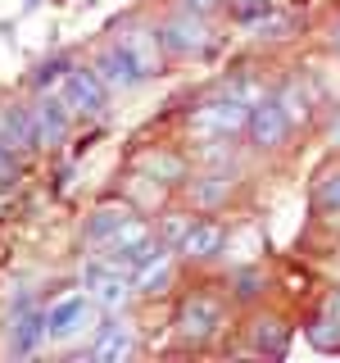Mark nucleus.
I'll return each mask as SVG.
<instances>
[{
  "label": "nucleus",
  "instance_id": "21",
  "mask_svg": "<svg viewBox=\"0 0 340 363\" xmlns=\"http://www.w3.org/2000/svg\"><path fill=\"white\" fill-rule=\"evenodd\" d=\"M317 200H322V209H340V173H327L317 182Z\"/></svg>",
  "mask_w": 340,
  "mask_h": 363
},
{
  "label": "nucleus",
  "instance_id": "20",
  "mask_svg": "<svg viewBox=\"0 0 340 363\" xmlns=\"http://www.w3.org/2000/svg\"><path fill=\"white\" fill-rule=\"evenodd\" d=\"M227 191H232V182H227V173H213V177H204V182H196V200L200 204H218Z\"/></svg>",
  "mask_w": 340,
  "mask_h": 363
},
{
  "label": "nucleus",
  "instance_id": "10",
  "mask_svg": "<svg viewBox=\"0 0 340 363\" xmlns=\"http://www.w3.org/2000/svg\"><path fill=\"white\" fill-rule=\"evenodd\" d=\"M132 345H136V340H132V327L118 323V318H109V323L96 332V340H91L86 354L96 359V363H123V359L132 354Z\"/></svg>",
  "mask_w": 340,
  "mask_h": 363
},
{
  "label": "nucleus",
  "instance_id": "2",
  "mask_svg": "<svg viewBox=\"0 0 340 363\" xmlns=\"http://www.w3.org/2000/svg\"><path fill=\"white\" fill-rule=\"evenodd\" d=\"M159 41H164L168 55H181V60H196V55L213 50L209 23H204V14H191V9H181V14L168 18L164 28H159Z\"/></svg>",
  "mask_w": 340,
  "mask_h": 363
},
{
  "label": "nucleus",
  "instance_id": "22",
  "mask_svg": "<svg viewBox=\"0 0 340 363\" xmlns=\"http://www.w3.org/2000/svg\"><path fill=\"white\" fill-rule=\"evenodd\" d=\"M150 173H164V177H181V159H154V155H145L141 159Z\"/></svg>",
  "mask_w": 340,
  "mask_h": 363
},
{
  "label": "nucleus",
  "instance_id": "4",
  "mask_svg": "<svg viewBox=\"0 0 340 363\" xmlns=\"http://www.w3.org/2000/svg\"><path fill=\"white\" fill-rule=\"evenodd\" d=\"M100 73V82H105L109 91H136L145 82V68L132 60V50L123 41H113V45H105V50L96 55V64H91Z\"/></svg>",
  "mask_w": 340,
  "mask_h": 363
},
{
  "label": "nucleus",
  "instance_id": "27",
  "mask_svg": "<svg viewBox=\"0 0 340 363\" xmlns=\"http://www.w3.org/2000/svg\"><path fill=\"white\" fill-rule=\"evenodd\" d=\"M332 141H336V145H340V118H336V128H332Z\"/></svg>",
  "mask_w": 340,
  "mask_h": 363
},
{
  "label": "nucleus",
  "instance_id": "18",
  "mask_svg": "<svg viewBox=\"0 0 340 363\" xmlns=\"http://www.w3.org/2000/svg\"><path fill=\"white\" fill-rule=\"evenodd\" d=\"M309 340L317 350H340V318H332V313H322L317 323L309 327Z\"/></svg>",
  "mask_w": 340,
  "mask_h": 363
},
{
  "label": "nucleus",
  "instance_id": "26",
  "mask_svg": "<svg viewBox=\"0 0 340 363\" xmlns=\"http://www.w3.org/2000/svg\"><path fill=\"white\" fill-rule=\"evenodd\" d=\"M327 313H332V318H340V291L332 295V304H327Z\"/></svg>",
  "mask_w": 340,
  "mask_h": 363
},
{
  "label": "nucleus",
  "instance_id": "11",
  "mask_svg": "<svg viewBox=\"0 0 340 363\" xmlns=\"http://www.w3.org/2000/svg\"><path fill=\"white\" fill-rule=\"evenodd\" d=\"M0 141L9 150H37V123H32V109L5 105L0 109Z\"/></svg>",
  "mask_w": 340,
  "mask_h": 363
},
{
  "label": "nucleus",
  "instance_id": "23",
  "mask_svg": "<svg viewBox=\"0 0 340 363\" xmlns=\"http://www.w3.org/2000/svg\"><path fill=\"white\" fill-rule=\"evenodd\" d=\"M259 286H264V277H259V272H241V277H236V295H241V300H254Z\"/></svg>",
  "mask_w": 340,
  "mask_h": 363
},
{
  "label": "nucleus",
  "instance_id": "5",
  "mask_svg": "<svg viewBox=\"0 0 340 363\" xmlns=\"http://www.w3.org/2000/svg\"><path fill=\"white\" fill-rule=\"evenodd\" d=\"M249 141L259 145V150H272V145H281L286 141V132H290V118H286V109H281V100L277 96H264V100H254L249 105Z\"/></svg>",
  "mask_w": 340,
  "mask_h": 363
},
{
  "label": "nucleus",
  "instance_id": "1",
  "mask_svg": "<svg viewBox=\"0 0 340 363\" xmlns=\"http://www.w3.org/2000/svg\"><path fill=\"white\" fill-rule=\"evenodd\" d=\"M245 128H249V105L236 96H218V100H209V105H200L191 113V132L204 136V141H232Z\"/></svg>",
  "mask_w": 340,
  "mask_h": 363
},
{
  "label": "nucleus",
  "instance_id": "19",
  "mask_svg": "<svg viewBox=\"0 0 340 363\" xmlns=\"http://www.w3.org/2000/svg\"><path fill=\"white\" fill-rule=\"evenodd\" d=\"M68 68H73V60H68V55H55V60H45V64L37 68V77H32V82H37V91H50V86L64 82Z\"/></svg>",
  "mask_w": 340,
  "mask_h": 363
},
{
  "label": "nucleus",
  "instance_id": "14",
  "mask_svg": "<svg viewBox=\"0 0 340 363\" xmlns=\"http://www.w3.org/2000/svg\"><path fill=\"white\" fill-rule=\"evenodd\" d=\"M128 223H132V209H128V204H100L96 218L86 223V241L91 245H109Z\"/></svg>",
  "mask_w": 340,
  "mask_h": 363
},
{
  "label": "nucleus",
  "instance_id": "7",
  "mask_svg": "<svg viewBox=\"0 0 340 363\" xmlns=\"http://www.w3.org/2000/svg\"><path fill=\"white\" fill-rule=\"evenodd\" d=\"M50 336L45 332V309H32V304H18L14 318H9V332H5V350L14 359H28L41 350V340Z\"/></svg>",
  "mask_w": 340,
  "mask_h": 363
},
{
  "label": "nucleus",
  "instance_id": "24",
  "mask_svg": "<svg viewBox=\"0 0 340 363\" xmlns=\"http://www.w3.org/2000/svg\"><path fill=\"white\" fill-rule=\"evenodd\" d=\"M14 155H18V150H9V145L0 141V182H14V177H18V164H14Z\"/></svg>",
  "mask_w": 340,
  "mask_h": 363
},
{
  "label": "nucleus",
  "instance_id": "15",
  "mask_svg": "<svg viewBox=\"0 0 340 363\" xmlns=\"http://www.w3.org/2000/svg\"><path fill=\"white\" fill-rule=\"evenodd\" d=\"M168 272H173V255H168V250H159V255H154L145 268H136V272H132V286L150 295V291H159V286L168 281Z\"/></svg>",
  "mask_w": 340,
  "mask_h": 363
},
{
  "label": "nucleus",
  "instance_id": "9",
  "mask_svg": "<svg viewBox=\"0 0 340 363\" xmlns=\"http://www.w3.org/2000/svg\"><path fill=\"white\" fill-rule=\"evenodd\" d=\"M91 318H96V300L91 295H68V300L45 309V332H50V340H68L82 332Z\"/></svg>",
  "mask_w": 340,
  "mask_h": 363
},
{
  "label": "nucleus",
  "instance_id": "13",
  "mask_svg": "<svg viewBox=\"0 0 340 363\" xmlns=\"http://www.w3.org/2000/svg\"><path fill=\"white\" fill-rule=\"evenodd\" d=\"M222 241H227V232H222L218 223H191V232L177 241V250L186 259H213L222 250Z\"/></svg>",
  "mask_w": 340,
  "mask_h": 363
},
{
  "label": "nucleus",
  "instance_id": "17",
  "mask_svg": "<svg viewBox=\"0 0 340 363\" xmlns=\"http://www.w3.org/2000/svg\"><path fill=\"white\" fill-rule=\"evenodd\" d=\"M254 350H264V354H286V327L281 323H254Z\"/></svg>",
  "mask_w": 340,
  "mask_h": 363
},
{
  "label": "nucleus",
  "instance_id": "12",
  "mask_svg": "<svg viewBox=\"0 0 340 363\" xmlns=\"http://www.w3.org/2000/svg\"><path fill=\"white\" fill-rule=\"evenodd\" d=\"M123 45L132 50V60L145 68V77H154L159 68H164V41H159V28H132L118 37Z\"/></svg>",
  "mask_w": 340,
  "mask_h": 363
},
{
  "label": "nucleus",
  "instance_id": "6",
  "mask_svg": "<svg viewBox=\"0 0 340 363\" xmlns=\"http://www.w3.org/2000/svg\"><path fill=\"white\" fill-rule=\"evenodd\" d=\"M218 323H222V304L213 300V295H196V300H186L181 313H177V336L186 340V345H204V340L218 332Z\"/></svg>",
  "mask_w": 340,
  "mask_h": 363
},
{
  "label": "nucleus",
  "instance_id": "25",
  "mask_svg": "<svg viewBox=\"0 0 340 363\" xmlns=\"http://www.w3.org/2000/svg\"><path fill=\"white\" fill-rule=\"evenodd\" d=\"M181 9H191V14H213L218 0H181Z\"/></svg>",
  "mask_w": 340,
  "mask_h": 363
},
{
  "label": "nucleus",
  "instance_id": "3",
  "mask_svg": "<svg viewBox=\"0 0 340 363\" xmlns=\"http://www.w3.org/2000/svg\"><path fill=\"white\" fill-rule=\"evenodd\" d=\"M60 96H64V105L73 109V118H100V113H105V100H109V86L100 82L96 68L73 64L60 82Z\"/></svg>",
  "mask_w": 340,
  "mask_h": 363
},
{
  "label": "nucleus",
  "instance_id": "16",
  "mask_svg": "<svg viewBox=\"0 0 340 363\" xmlns=\"http://www.w3.org/2000/svg\"><path fill=\"white\" fill-rule=\"evenodd\" d=\"M281 109H286V118H290V128H295V123H304V118H309V91H304L300 82H286V86H281Z\"/></svg>",
  "mask_w": 340,
  "mask_h": 363
},
{
  "label": "nucleus",
  "instance_id": "28",
  "mask_svg": "<svg viewBox=\"0 0 340 363\" xmlns=\"http://www.w3.org/2000/svg\"><path fill=\"white\" fill-rule=\"evenodd\" d=\"M236 5H241V0H236Z\"/></svg>",
  "mask_w": 340,
  "mask_h": 363
},
{
  "label": "nucleus",
  "instance_id": "8",
  "mask_svg": "<svg viewBox=\"0 0 340 363\" xmlns=\"http://www.w3.org/2000/svg\"><path fill=\"white\" fill-rule=\"evenodd\" d=\"M32 123H37V145H60L73 128V109L64 105L60 91H41V100L32 105Z\"/></svg>",
  "mask_w": 340,
  "mask_h": 363
}]
</instances>
